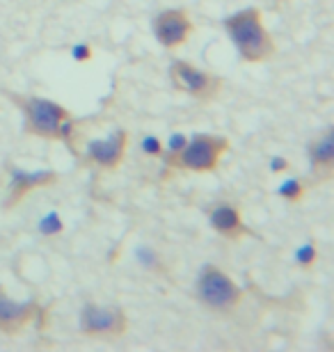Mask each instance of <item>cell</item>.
Segmentation results:
<instances>
[{"instance_id": "2", "label": "cell", "mask_w": 334, "mask_h": 352, "mask_svg": "<svg viewBox=\"0 0 334 352\" xmlns=\"http://www.w3.org/2000/svg\"><path fill=\"white\" fill-rule=\"evenodd\" d=\"M17 103L23 108L25 115V133L32 138L60 140L74 149L76 138V119L71 117L69 108L62 103H55L51 98L28 96L17 98Z\"/></svg>"}, {"instance_id": "12", "label": "cell", "mask_w": 334, "mask_h": 352, "mask_svg": "<svg viewBox=\"0 0 334 352\" xmlns=\"http://www.w3.org/2000/svg\"><path fill=\"white\" fill-rule=\"evenodd\" d=\"M309 165H311V174H314V183L332 181V172H334V133H332V129H328L323 135L311 140Z\"/></svg>"}, {"instance_id": "11", "label": "cell", "mask_w": 334, "mask_h": 352, "mask_svg": "<svg viewBox=\"0 0 334 352\" xmlns=\"http://www.w3.org/2000/svg\"><path fill=\"white\" fill-rule=\"evenodd\" d=\"M209 222L220 236L227 238V241L238 243V241H243L245 236H250L236 204H229V201L213 204L209 210Z\"/></svg>"}, {"instance_id": "4", "label": "cell", "mask_w": 334, "mask_h": 352, "mask_svg": "<svg viewBox=\"0 0 334 352\" xmlns=\"http://www.w3.org/2000/svg\"><path fill=\"white\" fill-rule=\"evenodd\" d=\"M229 140L220 135H195L188 138V144L183 146V151L172 160L167 174L172 170L181 172H195V174H206L216 172L220 156L229 151ZM167 179V176H165Z\"/></svg>"}, {"instance_id": "1", "label": "cell", "mask_w": 334, "mask_h": 352, "mask_svg": "<svg viewBox=\"0 0 334 352\" xmlns=\"http://www.w3.org/2000/svg\"><path fill=\"white\" fill-rule=\"evenodd\" d=\"M225 30L236 46L238 55L250 65H259V62H268L275 58V39L264 25V16H261L257 7H247V10L227 16Z\"/></svg>"}, {"instance_id": "9", "label": "cell", "mask_w": 334, "mask_h": 352, "mask_svg": "<svg viewBox=\"0 0 334 352\" xmlns=\"http://www.w3.org/2000/svg\"><path fill=\"white\" fill-rule=\"evenodd\" d=\"M37 302H19L12 300L3 286H0V332L7 336H19L30 322L37 318Z\"/></svg>"}, {"instance_id": "19", "label": "cell", "mask_w": 334, "mask_h": 352, "mask_svg": "<svg viewBox=\"0 0 334 352\" xmlns=\"http://www.w3.org/2000/svg\"><path fill=\"white\" fill-rule=\"evenodd\" d=\"M71 58H74L76 62H90L92 58H94V48H92L87 41H81V44L71 46Z\"/></svg>"}, {"instance_id": "7", "label": "cell", "mask_w": 334, "mask_h": 352, "mask_svg": "<svg viewBox=\"0 0 334 352\" xmlns=\"http://www.w3.org/2000/svg\"><path fill=\"white\" fill-rule=\"evenodd\" d=\"M126 149H129V133L124 129L112 131L108 138L92 140V142L85 146V163L90 167L112 172L124 163Z\"/></svg>"}, {"instance_id": "18", "label": "cell", "mask_w": 334, "mask_h": 352, "mask_svg": "<svg viewBox=\"0 0 334 352\" xmlns=\"http://www.w3.org/2000/svg\"><path fill=\"white\" fill-rule=\"evenodd\" d=\"M138 258H140V263L149 267V270H156V272H160L163 270V265L158 261V254H156L154 250H149V248H140L138 250Z\"/></svg>"}, {"instance_id": "5", "label": "cell", "mask_w": 334, "mask_h": 352, "mask_svg": "<svg viewBox=\"0 0 334 352\" xmlns=\"http://www.w3.org/2000/svg\"><path fill=\"white\" fill-rule=\"evenodd\" d=\"M81 332L90 339H122L129 332V316L117 305L87 302L81 311Z\"/></svg>"}, {"instance_id": "15", "label": "cell", "mask_w": 334, "mask_h": 352, "mask_svg": "<svg viewBox=\"0 0 334 352\" xmlns=\"http://www.w3.org/2000/svg\"><path fill=\"white\" fill-rule=\"evenodd\" d=\"M186 144H188V135H186V133H172V135H169L167 146L163 149V156H165V176H167L169 165H172V160L179 156Z\"/></svg>"}, {"instance_id": "13", "label": "cell", "mask_w": 334, "mask_h": 352, "mask_svg": "<svg viewBox=\"0 0 334 352\" xmlns=\"http://www.w3.org/2000/svg\"><path fill=\"white\" fill-rule=\"evenodd\" d=\"M307 190H309V183L304 179H289V181H284L280 188H277V195H280L284 201L298 204V201L304 199Z\"/></svg>"}, {"instance_id": "8", "label": "cell", "mask_w": 334, "mask_h": 352, "mask_svg": "<svg viewBox=\"0 0 334 352\" xmlns=\"http://www.w3.org/2000/svg\"><path fill=\"white\" fill-rule=\"evenodd\" d=\"M195 23L186 10H165L154 19V34L163 48H181L193 37Z\"/></svg>"}, {"instance_id": "17", "label": "cell", "mask_w": 334, "mask_h": 352, "mask_svg": "<svg viewBox=\"0 0 334 352\" xmlns=\"http://www.w3.org/2000/svg\"><path fill=\"white\" fill-rule=\"evenodd\" d=\"M163 140L158 135H145L140 140V151L145 153L147 158H163Z\"/></svg>"}, {"instance_id": "14", "label": "cell", "mask_w": 334, "mask_h": 352, "mask_svg": "<svg viewBox=\"0 0 334 352\" xmlns=\"http://www.w3.org/2000/svg\"><path fill=\"white\" fill-rule=\"evenodd\" d=\"M39 234L44 238H55L60 236L62 231H65V220H62V215L58 210H51V213H46L44 217L39 220Z\"/></svg>"}, {"instance_id": "3", "label": "cell", "mask_w": 334, "mask_h": 352, "mask_svg": "<svg viewBox=\"0 0 334 352\" xmlns=\"http://www.w3.org/2000/svg\"><path fill=\"white\" fill-rule=\"evenodd\" d=\"M197 300L211 311L229 314L243 302V291L225 270L209 263L197 274Z\"/></svg>"}, {"instance_id": "6", "label": "cell", "mask_w": 334, "mask_h": 352, "mask_svg": "<svg viewBox=\"0 0 334 352\" xmlns=\"http://www.w3.org/2000/svg\"><path fill=\"white\" fill-rule=\"evenodd\" d=\"M169 78H172V85L176 89L183 91V94H190L197 101H216L220 91H222V78L218 74L204 72V69L183 60L172 65Z\"/></svg>"}, {"instance_id": "16", "label": "cell", "mask_w": 334, "mask_h": 352, "mask_svg": "<svg viewBox=\"0 0 334 352\" xmlns=\"http://www.w3.org/2000/svg\"><path fill=\"white\" fill-rule=\"evenodd\" d=\"M316 261H318V248L314 245V241H307L295 250V263L304 267V270H307V267H314Z\"/></svg>"}, {"instance_id": "10", "label": "cell", "mask_w": 334, "mask_h": 352, "mask_svg": "<svg viewBox=\"0 0 334 352\" xmlns=\"http://www.w3.org/2000/svg\"><path fill=\"white\" fill-rule=\"evenodd\" d=\"M60 181V176L53 170H39V172H25L19 167L10 170V197L5 201V208H17L28 195H32L34 190L51 188Z\"/></svg>"}, {"instance_id": "20", "label": "cell", "mask_w": 334, "mask_h": 352, "mask_svg": "<svg viewBox=\"0 0 334 352\" xmlns=\"http://www.w3.org/2000/svg\"><path fill=\"white\" fill-rule=\"evenodd\" d=\"M268 170L273 172V174L289 172L291 170V163H289L286 158H282V156H273V158H270V163H268Z\"/></svg>"}]
</instances>
